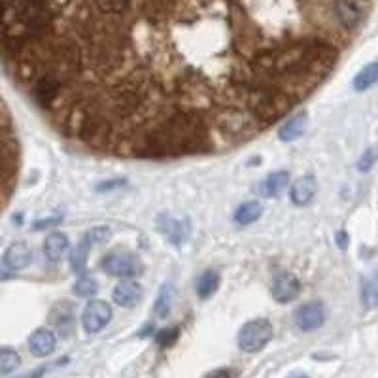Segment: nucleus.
<instances>
[{
  "label": "nucleus",
  "instance_id": "7ed1b4c3",
  "mask_svg": "<svg viewBox=\"0 0 378 378\" xmlns=\"http://www.w3.org/2000/svg\"><path fill=\"white\" fill-rule=\"evenodd\" d=\"M101 268L106 275L116 276V278H136L142 275V261L134 253L127 252H112L104 255L101 261Z\"/></svg>",
  "mask_w": 378,
  "mask_h": 378
},
{
  "label": "nucleus",
  "instance_id": "f257e3e1",
  "mask_svg": "<svg viewBox=\"0 0 378 378\" xmlns=\"http://www.w3.org/2000/svg\"><path fill=\"white\" fill-rule=\"evenodd\" d=\"M19 171V142L8 108L0 99V212L8 205Z\"/></svg>",
  "mask_w": 378,
  "mask_h": 378
},
{
  "label": "nucleus",
  "instance_id": "c85d7f7f",
  "mask_svg": "<svg viewBox=\"0 0 378 378\" xmlns=\"http://www.w3.org/2000/svg\"><path fill=\"white\" fill-rule=\"evenodd\" d=\"M337 240H339L340 248H346V246H348V235H346V233H339V235H337Z\"/></svg>",
  "mask_w": 378,
  "mask_h": 378
},
{
  "label": "nucleus",
  "instance_id": "0eeeda50",
  "mask_svg": "<svg viewBox=\"0 0 378 378\" xmlns=\"http://www.w3.org/2000/svg\"><path fill=\"white\" fill-rule=\"evenodd\" d=\"M323 322H325V308L322 303H307L295 314V323L301 331L320 329Z\"/></svg>",
  "mask_w": 378,
  "mask_h": 378
},
{
  "label": "nucleus",
  "instance_id": "f3484780",
  "mask_svg": "<svg viewBox=\"0 0 378 378\" xmlns=\"http://www.w3.org/2000/svg\"><path fill=\"white\" fill-rule=\"evenodd\" d=\"M173 301H174V288L173 284L166 282L161 286L159 290L158 301H155V307H153V312L158 318H166L173 310Z\"/></svg>",
  "mask_w": 378,
  "mask_h": 378
},
{
  "label": "nucleus",
  "instance_id": "5701e85b",
  "mask_svg": "<svg viewBox=\"0 0 378 378\" xmlns=\"http://www.w3.org/2000/svg\"><path fill=\"white\" fill-rule=\"evenodd\" d=\"M21 357L12 348H0V375H10L19 367Z\"/></svg>",
  "mask_w": 378,
  "mask_h": 378
},
{
  "label": "nucleus",
  "instance_id": "a211bd4d",
  "mask_svg": "<svg viewBox=\"0 0 378 378\" xmlns=\"http://www.w3.org/2000/svg\"><path fill=\"white\" fill-rule=\"evenodd\" d=\"M261 214H263V206L257 201H250V203H244L236 208L235 221L238 225H250L253 221L260 220Z\"/></svg>",
  "mask_w": 378,
  "mask_h": 378
},
{
  "label": "nucleus",
  "instance_id": "aec40b11",
  "mask_svg": "<svg viewBox=\"0 0 378 378\" xmlns=\"http://www.w3.org/2000/svg\"><path fill=\"white\" fill-rule=\"evenodd\" d=\"M362 303L365 308L378 307V275L367 276L362 282Z\"/></svg>",
  "mask_w": 378,
  "mask_h": 378
},
{
  "label": "nucleus",
  "instance_id": "393cba45",
  "mask_svg": "<svg viewBox=\"0 0 378 378\" xmlns=\"http://www.w3.org/2000/svg\"><path fill=\"white\" fill-rule=\"evenodd\" d=\"M378 159V148H369L367 151H363L362 159H360V163H357V168L362 171V173H369L373 165L377 163Z\"/></svg>",
  "mask_w": 378,
  "mask_h": 378
},
{
  "label": "nucleus",
  "instance_id": "20e7f679",
  "mask_svg": "<svg viewBox=\"0 0 378 378\" xmlns=\"http://www.w3.org/2000/svg\"><path fill=\"white\" fill-rule=\"evenodd\" d=\"M112 320V308L106 301H91L87 303L86 310L81 314V325L89 335L103 331Z\"/></svg>",
  "mask_w": 378,
  "mask_h": 378
},
{
  "label": "nucleus",
  "instance_id": "39448f33",
  "mask_svg": "<svg viewBox=\"0 0 378 378\" xmlns=\"http://www.w3.org/2000/svg\"><path fill=\"white\" fill-rule=\"evenodd\" d=\"M331 12L342 31H355L363 19V12L355 0H333Z\"/></svg>",
  "mask_w": 378,
  "mask_h": 378
},
{
  "label": "nucleus",
  "instance_id": "b1692460",
  "mask_svg": "<svg viewBox=\"0 0 378 378\" xmlns=\"http://www.w3.org/2000/svg\"><path fill=\"white\" fill-rule=\"evenodd\" d=\"M97 292H99V284H97V280H94L93 276H79L78 282L74 284V293H76L78 297H84V299H86V297H91V295H94Z\"/></svg>",
  "mask_w": 378,
  "mask_h": 378
},
{
  "label": "nucleus",
  "instance_id": "a878e982",
  "mask_svg": "<svg viewBox=\"0 0 378 378\" xmlns=\"http://www.w3.org/2000/svg\"><path fill=\"white\" fill-rule=\"evenodd\" d=\"M87 235H89V238L93 240V244H97V242H101V244H103V242H106V240L110 238V229H108V227H94L93 231H89Z\"/></svg>",
  "mask_w": 378,
  "mask_h": 378
},
{
  "label": "nucleus",
  "instance_id": "412c9836",
  "mask_svg": "<svg viewBox=\"0 0 378 378\" xmlns=\"http://www.w3.org/2000/svg\"><path fill=\"white\" fill-rule=\"evenodd\" d=\"M93 244V240L89 238V235H86V238L79 242L71 253V267L76 270V273H81L86 268L87 263V253H89V248Z\"/></svg>",
  "mask_w": 378,
  "mask_h": 378
},
{
  "label": "nucleus",
  "instance_id": "f8f14e48",
  "mask_svg": "<svg viewBox=\"0 0 378 378\" xmlns=\"http://www.w3.org/2000/svg\"><path fill=\"white\" fill-rule=\"evenodd\" d=\"M31 246L19 240V242H14V244L6 250V253H4V263H6L8 268H12V270H21V268H25L31 263Z\"/></svg>",
  "mask_w": 378,
  "mask_h": 378
},
{
  "label": "nucleus",
  "instance_id": "6e6552de",
  "mask_svg": "<svg viewBox=\"0 0 378 378\" xmlns=\"http://www.w3.org/2000/svg\"><path fill=\"white\" fill-rule=\"evenodd\" d=\"M112 295H114V301L121 308H133L142 299V286L138 282H133L131 278H127L125 282L116 286V290H114Z\"/></svg>",
  "mask_w": 378,
  "mask_h": 378
},
{
  "label": "nucleus",
  "instance_id": "bb28decb",
  "mask_svg": "<svg viewBox=\"0 0 378 378\" xmlns=\"http://www.w3.org/2000/svg\"><path fill=\"white\" fill-rule=\"evenodd\" d=\"M178 339V329H163L159 331L158 342L161 346H171L174 340Z\"/></svg>",
  "mask_w": 378,
  "mask_h": 378
},
{
  "label": "nucleus",
  "instance_id": "423d86ee",
  "mask_svg": "<svg viewBox=\"0 0 378 378\" xmlns=\"http://www.w3.org/2000/svg\"><path fill=\"white\" fill-rule=\"evenodd\" d=\"M301 292V282L297 280V276H293L292 273H276L270 284V293L278 303H290L293 301Z\"/></svg>",
  "mask_w": 378,
  "mask_h": 378
},
{
  "label": "nucleus",
  "instance_id": "c756f323",
  "mask_svg": "<svg viewBox=\"0 0 378 378\" xmlns=\"http://www.w3.org/2000/svg\"><path fill=\"white\" fill-rule=\"evenodd\" d=\"M210 375H212V377H233L235 373H233V370H214Z\"/></svg>",
  "mask_w": 378,
  "mask_h": 378
},
{
  "label": "nucleus",
  "instance_id": "9d476101",
  "mask_svg": "<svg viewBox=\"0 0 378 378\" xmlns=\"http://www.w3.org/2000/svg\"><path fill=\"white\" fill-rule=\"evenodd\" d=\"M316 191H318V184L314 176H301L290 189V197L293 205L305 206L316 197Z\"/></svg>",
  "mask_w": 378,
  "mask_h": 378
},
{
  "label": "nucleus",
  "instance_id": "cd10ccee",
  "mask_svg": "<svg viewBox=\"0 0 378 378\" xmlns=\"http://www.w3.org/2000/svg\"><path fill=\"white\" fill-rule=\"evenodd\" d=\"M119 186H125V180H110L108 184H101L97 189H99V191H106V189L119 188Z\"/></svg>",
  "mask_w": 378,
  "mask_h": 378
},
{
  "label": "nucleus",
  "instance_id": "4468645a",
  "mask_svg": "<svg viewBox=\"0 0 378 378\" xmlns=\"http://www.w3.org/2000/svg\"><path fill=\"white\" fill-rule=\"evenodd\" d=\"M66 248H68V238L64 233H51V235L47 236L46 240H44V253H46V257L51 263H57V261L61 260L66 252Z\"/></svg>",
  "mask_w": 378,
  "mask_h": 378
},
{
  "label": "nucleus",
  "instance_id": "2eb2a0df",
  "mask_svg": "<svg viewBox=\"0 0 378 378\" xmlns=\"http://www.w3.org/2000/svg\"><path fill=\"white\" fill-rule=\"evenodd\" d=\"M307 112H301L295 118L290 119V121L280 129V140L292 142L295 140V138H299L301 134L305 133V129H307Z\"/></svg>",
  "mask_w": 378,
  "mask_h": 378
},
{
  "label": "nucleus",
  "instance_id": "ddd939ff",
  "mask_svg": "<svg viewBox=\"0 0 378 378\" xmlns=\"http://www.w3.org/2000/svg\"><path fill=\"white\" fill-rule=\"evenodd\" d=\"M288 184H290V174L286 173V171L268 174L267 178L261 181V195L263 197H276V195H280L284 189L288 188Z\"/></svg>",
  "mask_w": 378,
  "mask_h": 378
},
{
  "label": "nucleus",
  "instance_id": "6ab92c4d",
  "mask_svg": "<svg viewBox=\"0 0 378 378\" xmlns=\"http://www.w3.org/2000/svg\"><path fill=\"white\" fill-rule=\"evenodd\" d=\"M375 84H378V63L367 64L365 68L357 72V76L354 78L355 91H367Z\"/></svg>",
  "mask_w": 378,
  "mask_h": 378
},
{
  "label": "nucleus",
  "instance_id": "dca6fc26",
  "mask_svg": "<svg viewBox=\"0 0 378 378\" xmlns=\"http://www.w3.org/2000/svg\"><path fill=\"white\" fill-rule=\"evenodd\" d=\"M220 288V275L216 270H206L197 280V295L199 299H210Z\"/></svg>",
  "mask_w": 378,
  "mask_h": 378
},
{
  "label": "nucleus",
  "instance_id": "1a4fd4ad",
  "mask_svg": "<svg viewBox=\"0 0 378 378\" xmlns=\"http://www.w3.org/2000/svg\"><path fill=\"white\" fill-rule=\"evenodd\" d=\"M158 225H159L158 227L159 233H163V235H165L173 244H181L189 235V225L186 223V221L171 218V216H166V214L159 216Z\"/></svg>",
  "mask_w": 378,
  "mask_h": 378
},
{
  "label": "nucleus",
  "instance_id": "9b49d317",
  "mask_svg": "<svg viewBox=\"0 0 378 378\" xmlns=\"http://www.w3.org/2000/svg\"><path fill=\"white\" fill-rule=\"evenodd\" d=\"M29 348L31 354L36 357H46V355L53 354L55 350V335L49 329H36L29 339Z\"/></svg>",
  "mask_w": 378,
  "mask_h": 378
},
{
  "label": "nucleus",
  "instance_id": "f03ea898",
  "mask_svg": "<svg viewBox=\"0 0 378 378\" xmlns=\"http://www.w3.org/2000/svg\"><path fill=\"white\" fill-rule=\"evenodd\" d=\"M273 323L268 320H252L248 322L238 333V346L242 348L246 354H255L261 352L273 339Z\"/></svg>",
  "mask_w": 378,
  "mask_h": 378
},
{
  "label": "nucleus",
  "instance_id": "4be33fe9",
  "mask_svg": "<svg viewBox=\"0 0 378 378\" xmlns=\"http://www.w3.org/2000/svg\"><path fill=\"white\" fill-rule=\"evenodd\" d=\"M94 6L103 16H119L129 10L131 0H94Z\"/></svg>",
  "mask_w": 378,
  "mask_h": 378
}]
</instances>
